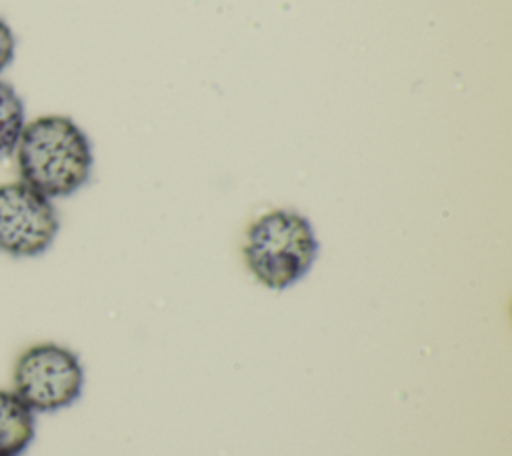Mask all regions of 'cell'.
I'll return each instance as SVG.
<instances>
[{"label":"cell","instance_id":"1","mask_svg":"<svg viewBox=\"0 0 512 456\" xmlns=\"http://www.w3.org/2000/svg\"><path fill=\"white\" fill-rule=\"evenodd\" d=\"M12 156L16 158L18 180L50 200L80 190L90 180L94 166L90 138L64 114H42L26 120Z\"/></svg>","mask_w":512,"mask_h":456},{"label":"cell","instance_id":"2","mask_svg":"<svg viewBox=\"0 0 512 456\" xmlns=\"http://www.w3.org/2000/svg\"><path fill=\"white\" fill-rule=\"evenodd\" d=\"M318 250L310 220L296 210L276 208L250 222L242 258L256 282L270 290H286L308 274Z\"/></svg>","mask_w":512,"mask_h":456},{"label":"cell","instance_id":"3","mask_svg":"<svg viewBox=\"0 0 512 456\" xmlns=\"http://www.w3.org/2000/svg\"><path fill=\"white\" fill-rule=\"evenodd\" d=\"M84 388L78 354L56 342L28 346L14 362L12 392L36 414L72 406Z\"/></svg>","mask_w":512,"mask_h":456},{"label":"cell","instance_id":"4","mask_svg":"<svg viewBox=\"0 0 512 456\" xmlns=\"http://www.w3.org/2000/svg\"><path fill=\"white\" fill-rule=\"evenodd\" d=\"M60 228L52 200L22 180L0 184V252L34 258L46 252Z\"/></svg>","mask_w":512,"mask_h":456},{"label":"cell","instance_id":"5","mask_svg":"<svg viewBox=\"0 0 512 456\" xmlns=\"http://www.w3.org/2000/svg\"><path fill=\"white\" fill-rule=\"evenodd\" d=\"M34 438V412L12 392L0 388V456H20Z\"/></svg>","mask_w":512,"mask_h":456},{"label":"cell","instance_id":"6","mask_svg":"<svg viewBox=\"0 0 512 456\" xmlns=\"http://www.w3.org/2000/svg\"><path fill=\"white\" fill-rule=\"evenodd\" d=\"M24 126V100L10 82L0 78V160L14 154Z\"/></svg>","mask_w":512,"mask_h":456},{"label":"cell","instance_id":"7","mask_svg":"<svg viewBox=\"0 0 512 456\" xmlns=\"http://www.w3.org/2000/svg\"><path fill=\"white\" fill-rule=\"evenodd\" d=\"M16 54V36L10 24L0 16V74L12 64Z\"/></svg>","mask_w":512,"mask_h":456}]
</instances>
